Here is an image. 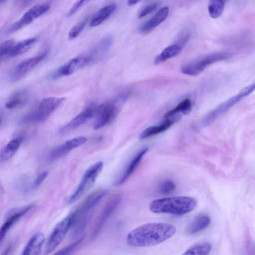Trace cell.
Listing matches in <instances>:
<instances>
[{
  "instance_id": "cell-1",
  "label": "cell",
  "mask_w": 255,
  "mask_h": 255,
  "mask_svg": "<svg viewBox=\"0 0 255 255\" xmlns=\"http://www.w3.org/2000/svg\"><path fill=\"white\" fill-rule=\"evenodd\" d=\"M176 232V228L170 224L149 223L131 231L128 234L126 241L130 246L149 247L165 241Z\"/></svg>"
},
{
  "instance_id": "cell-2",
  "label": "cell",
  "mask_w": 255,
  "mask_h": 255,
  "mask_svg": "<svg viewBox=\"0 0 255 255\" xmlns=\"http://www.w3.org/2000/svg\"><path fill=\"white\" fill-rule=\"evenodd\" d=\"M197 201L188 196H174L152 201L150 210L155 213H169L182 215L190 212L197 206Z\"/></svg>"
},
{
  "instance_id": "cell-3",
  "label": "cell",
  "mask_w": 255,
  "mask_h": 255,
  "mask_svg": "<svg viewBox=\"0 0 255 255\" xmlns=\"http://www.w3.org/2000/svg\"><path fill=\"white\" fill-rule=\"evenodd\" d=\"M65 99L64 97H48L43 99L35 110L20 119V124L26 125L45 121Z\"/></svg>"
},
{
  "instance_id": "cell-4",
  "label": "cell",
  "mask_w": 255,
  "mask_h": 255,
  "mask_svg": "<svg viewBox=\"0 0 255 255\" xmlns=\"http://www.w3.org/2000/svg\"><path fill=\"white\" fill-rule=\"evenodd\" d=\"M255 90V82L241 90L237 95L230 98L211 111L202 120L200 125L208 126L213 123L219 116L225 113L243 98L248 96Z\"/></svg>"
},
{
  "instance_id": "cell-5",
  "label": "cell",
  "mask_w": 255,
  "mask_h": 255,
  "mask_svg": "<svg viewBox=\"0 0 255 255\" xmlns=\"http://www.w3.org/2000/svg\"><path fill=\"white\" fill-rule=\"evenodd\" d=\"M232 57L228 52H219L207 55L193 62L186 64L181 68V72L186 75L195 76L200 74L209 66Z\"/></svg>"
},
{
  "instance_id": "cell-6",
  "label": "cell",
  "mask_w": 255,
  "mask_h": 255,
  "mask_svg": "<svg viewBox=\"0 0 255 255\" xmlns=\"http://www.w3.org/2000/svg\"><path fill=\"white\" fill-rule=\"evenodd\" d=\"M75 222L73 212L59 222L51 234L45 248V254H49L62 243L71 227Z\"/></svg>"
},
{
  "instance_id": "cell-7",
  "label": "cell",
  "mask_w": 255,
  "mask_h": 255,
  "mask_svg": "<svg viewBox=\"0 0 255 255\" xmlns=\"http://www.w3.org/2000/svg\"><path fill=\"white\" fill-rule=\"evenodd\" d=\"M103 163L99 161L90 167L84 173L76 190L69 197L68 203L72 204L86 193L94 184L103 169Z\"/></svg>"
},
{
  "instance_id": "cell-8",
  "label": "cell",
  "mask_w": 255,
  "mask_h": 255,
  "mask_svg": "<svg viewBox=\"0 0 255 255\" xmlns=\"http://www.w3.org/2000/svg\"><path fill=\"white\" fill-rule=\"evenodd\" d=\"M117 101L104 103L97 106L93 128H101L110 124L117 117L119 108Z\"/></svg>"
},
{
  "instance_id": "cell-9",
  "label": "cell",
  "mask_w": 255,
  "mask_h": 255,
  "mask_svg": "<svg viewBox=\"0 0 255 255\" xmlns=\"http://www.w3.org/2000/svg\"><path fill=\"white\" fill-rule=\"evenodd\" d=\"M50 8L48 3L38 4L28 9L17 21L11 24L6 29L7 33L16 31L44 14Z\"/></svg>"
},
{
  "instance_id": "cell-10",
  "label": "cell",
  "mask_w": 255,
  "mask_h": 255,
  "mask_svg": "<svg viewBox=\"0 0 255 255\" xmlns=\"http://www.w3.org/2000/svg\"><path fill=\"white\" fill-rule=\"evenodd\" d=\"M47 55L44 51L37 56L25 59L17 64L11 71L9 78L12 82L18 81L42 61Z\"/></svg>"
},
{
  "instance_id": "cell-11",
  "label": "cell",
  "mask_w": 255,
  "mask_h": 255,
  "mask_svg": "<svg viewBox=\"0 0 255 255\" xmlns=\"http://www.w3.org/2000/svg\"><path fill=\"white\" fill-rule=\"evenodd\" d=\"M97 106L91 104L59 130L61 135L68 134L76 129L91 119L95 114Z\"/></svg>"
},
{
  "instance_id": "cell-12",
  "label": "cell",
  "mask_w": 255,
  "mask_h": 255,
  "mask_svg": "<svg viewBox=\"0 0 255 255\" xmlns=\"http://www.w3.org/2000/svg\"><path fill=\"white\" fill-rule=\"evenodd\" d=\"M87 55L78 56L60 67L52 75V79H57L71 75L87 65L91 60Z\"/></svg>"
},
{
  "instance_id": "cell-13",
  "label": "cell",
  "mask_w": 255,
  "mask_h": 255,
  "mask_svg": "<svg viewBox=\"0 0 255 255\" xmlns=\"http://www.w3.org/2000/svg\"><path fill=\"white\" fill-rule=\"evenodd\" d=\"M108 193L106 189H99L90 194L73 212L75 216V223L87 214Z\"/></svg>"
},
{
  "instance_id": "cell-14",
  "label": "cell",
  "mask_w": 255,
  "mask_h": 255,
  "mask_svg": "<svg viewBox=\"0 0 255 255\" xmlns=\"http://www.w3.org/2000/svg\"><path fill=\"white\" fill-rule=\"evenodd\" d=\"M87 138L83 136H79L66 141L65 142L54 148L50 153L49 157L52 160L60 158L73 149L84 144Z\"/></svg>"
},
{
  "instance_id": "cell-15",
  "label": "cell",
  "mask_w": 255,
  "mask_h": 255,
  "mask_svg": "<svg viewBox=\"0 0 255 255\" xmlns=\"http://www.w3.org/2000/svg\"><path fill=\"white\" fill-rule=\"evenodd\" d=\"M34 207L30 204L11 211L1 226L0 232V242L3 240L6 234L18 220Z\"/></svg>"
},
{
  "instance_id": "cell-16",
  "label": "cell",
  "mask_w": 255,
  "mask_h": 255,
  "mask_svg": "<svg viewBox=\"0 0 255 255\" xmlns=\"http://www.w3.org/2000/svg\"><path fill=\"white\" fill-rule=\"evenodd\" d=\"M120 199V196L116 195L111 198L107 204L94 228L92 233L93 238H96L100 232L105 223L116 208Z\"/></svg>"
},
{
  "instance_id": "cell-17",
  "label": "cell",
  "mask_w": 255,
  "mask_h": 255,
  "mask_svg": "<svg viewBox=\"0 0 255 255\" xmlns=\"http://www.w3.org/2000/svg\"><path fill=\"white\" fill-rule=\"evenodd\" d=\"M180 119L181 116L179 114L165 118V120L161 124L157 126L149 127L144 129L140 133L139 137L140 139H144L163 132L178 122Z\"/></svg>"
},
{
  "instance_id": "cell-18",
  "label": "cell",
  "mask_w": 255,
  "mask_h": 255,
  "mask_svg": "<svg viewBox=\"0 0 255 255\" xmlns=\"http://www.w3.org/2000/svg\"><path fill=\"white\" fill-rule=\"evenodd\" d=\"M168 13V6L161 8L149 19L141 25L139 32L143 34L149 33L162 23L167 18Z\"/></svg>"
},
{
  "instance_id": "cell-19",
  "label": "cell",
  "mask_w": 255,
  "mask_h": 255,
  "mask_svg": "<svg viewBox=\"0 0 255 255\" xmlns=\"http://www.w3.org/2000/svg\"><path fill=\"white\" fill-rule=\"evenodd\" d=\"M44 242L45 237L42 233H35L27 242L22 254L23 255H38L40 254Z\"/></svg>"
},
{
  "instance_id": "cell-20",
  "label": "cell",
  "mask_w": 255,
  "mask_h": 255,
  "mask_svg": "<svg viewBox=\"0 0 255 255\" xmlns=\"http://www.w3.org/2000/svg\"><path fill=\"white\" fill-rule=\"evenodd\" d=\"M211 223V219L207 215H200L196 217L185 230L188 235H194L206 229Z\"/></svg>"
},
{
  "instance_id": "cell-21",
  "label": "cell",
  "mask_w": 255,
  "mask_h": 255,
  "mask_svg": "<svg viewBox=\"0 0 255 255\" xmlns=\"http://www.w3.org/2000/svg\"><path fill=\"white\" fill-rule=\"evenodd\" d=\"M148 149V147H144L138 152L134 158L131 160L122 176L115 183L116 185H118L123 184L129 177V176H130L138 166L142 158L147 152Z\"/></svg>"
},
{
  "instance_id": "cell-22",
  "label": "cell",
  "mask_w": 255,
  "mask_h": 255,
  "mask_svg": "<svg viewBox=\"0 0 255 255\" xmlns=\"http://www.w3.org/2000/svg\"><path fill=\"white\" fill-rule=\"evenodd\" d=\"M23 137L19 136L9 141L1 149L0 154L1 162L7 161L11 158L19 148Z\"/></svg>"
},
{
  "instance_id": "cell-23",
  "label": "cell",
  "mask_w": 255,
  "mask_h": 255,
  "mask_svg": "<svg viewBox=\"0 0 255 255\" xmlns=\"http://www.w3.org/2000/svg\"><path fill=\"white\" fill-rule=\"evenodd\" d=\"M184 46L178 42L165 48L154 60V63L158 64L178 55L182 50Z\"/></svg>"
},
{
  "instance_id": "cell-24",
  "label": "cell",
  "mask_w": 255,
  "mask_h": 255,
  "mask_svg": "<svg viewBox=\"0 0 255 255\" xmlns=\"http://www.w3.org/2000/svg\"><path fill=\"white\" fill-rule=\"evenodd\" d=\"M28 94L26 90L22 89L13 93L9 97L5 104L8 109H14L24 106L27 102Z\"/></svg>"
},
{
  "instance_id": "cell-25",
  "label": "cell",
  "mask_w": 255,
  "mask_h": 255,
  "mask_svg": "<svg viewBox=\"0 0 255 255\" xmlns=\"http://www.w3.org/2000/svg\"><path fill=\"white\" fill-rule=\"evenodd\" d=\"M116 7L115 3H112L101 8L91 18L90 26L95 27L101 24L113 13Z\"/></svg>"
},
{
  "instance_id": "cell-26",
  "label": "cell",
  "mask_w": 255,
  "mask_h": 255,
  "mask_svg": "<svg viewBox=\"0 0 255 255\" xmlns=\"http://www.w3.org/2000/svg\"><path fill=\"white\" fill-rule=\"evenodd\" d=\"M37 40L36 37H31L15 43L8 54V58L14 57L24 54L33 46Z\"/></svg>"
},
{
  "instance_id": "cell-27",
  "label": "cell",
  "mask_w": 255,
  "mask_h": 255,
  "mask_svg": "<svg viewBox=\"0 0 255 255\" xmlns=\"http://www.w3.org/2000/svg\"><path fill=\"white\" fill-rule=\"evenodd\" d=\"M192 109V103L189 98H186L181 101L174 108L168 111L164 116V118L170 117L172 116L182 113L188 114Z\"/></svg>"
},
{
  "instance_id": "cell-28",
  "label": "cell",
  "mask_w": 255,
  "mask_h": 255,
  "mask_svg": "<svg viewBox=\"0 0 255 255\" xmlns=\"http://www.w3.org/2000/svg\"><path fill=\"white\" fill-rule=\"evenodd\" d=\"M227 0H211L208 6L210 15L213 18L219 17L224 11Z\"/></svg>"
},
{
  "instance_id": "cell-29",
  "label": "cell",
  "mask_w": 255,
  "mask_h": 255,
  "mask_svg": "<svg viewBox=\"0 0 255 255\" xmlns=\"http://www.w3.org/2000/svg\"><path fill=\"white\" fill-rule=\"evenodd\" d=\"M212 248L209 243H203L195 245L188 248L183 255H201L209 254Z\"/></svg>"
},
{
  "instance_id": "cell-30",
  "label": "cell",
  "mask_w": 255,
  "mask_h": 255,
  "mask_svg": "<svg viewBox=\"0 0 255 255\" xmlns=\"http://www.w3.org/2000/svg\"><path fill=\"white\" fill-rule=\"evenodd\" d=\"M88 20V17L85 18L70 29L68 33V38L70 40H73L79 35L86 25Z\"/></svg>"
},
{
  "instance_id": "cell-31",
  "label": "cell",
  "mask_w": 255,
  "mask_h": 255,
  "mask_svg": "<svg viewBox=\"0 0 255 255\" xmlns=\"http://www.w3.org/2000/svg\"><path fill=\"white\" fill-rule=\"evenodd\" d=\"M15 44V41L13 39L7 40L0 44V59L2 61L5 58H8V56L13 46Z\"/></svg>"
},
{
  "instance_id": "cell-32",
  "label": "cell",
  "mask_w": 255,
  "mask_h": 255,
  "mask_svg": "<svg viewBox=\"0 0 255 255\" xmlns=\"http://www.w3.org/2000/svg\"><path fill=\"white\" fill-rule=\"evenodd\" d=\"M84 239V237H83L78 240L77 241L71 244L64 248H63L61 250L59 251L56 253V255H68L72 254L74 251L81 245Z\"/></svg>"
},
{
  "instance_id": "cell-33",
  "label": "cell",
  "mask_w": 255,
  "mask_h": 255,
  "mask_svg": "<svg viewBox=\"0 0 255 255\" xmlns=\"http://www.w3.org/2000/svg\"><path fill=\"white\" fill-rule=\"evenodd\" d=\"M175 184L171 180H166L159 187V192L162 194H168L175 190Z\"/></svg>"
},
{
  "instance_id": "cell-34",
  "label": "cell",
  "mask_w": 255,
  "mask_h": 255,
  "mask_svg": "<svg viewBox=\"0 0 255 255\" xmlns=\"http://www.w3.org/2000/svg\"><path fill=\"white\" fill-rule=\"evenodd\" d=\"M91 215V214L87 215L80 221V223L78 224L77 227L75 228L74 231L73 235L74 236H76L79 234H80L83 231L85 228H86L89 221L90 220Z\"/></svg>"
},
{
  "instance_id": "cell-35",
  "label": "cell",
  "mask_w": 255,
  "mask_h": 255,
  "mask_svg": "<svg viewBox=\"0 0 255 255\" xmlns=\"http://www.w3.org/2000/svg\"><path fill=\"white\" fill-rule=\"evenodd\" d=\"M91 0H78L71 7L67 16L70 17L74 15L78 10H79L82 7L86 4Z\"/></svg>"
},
{
  "instance_id": "cell-36",
  "label": "cell",
  "mask_w": 255,
  "mask_h": 255,
  "mask_svg": "<svg viewBox=\"0 0 255 255\" xmlns=\"http://www.w3.org/2000/svg\"><path fill=\"white\" fill-rule=\"evenodd\" d=\"M112 43V39L111 37H107L101 42L97 50L101 54H102L108 50Z\"/></svg>"
},
{
  "instance_id": "cell-37",
  "label": "cell",
  "mask_w": 255,
  "mask_h": 255,
  "mask_svg": "<svg viewBox=\"0 0 255 255\" xmlns=\"http://www.w3.org/2000/svg\"><path fill=\"white\" fill-rule=\"evenodd\" d=\"M158 6V3L157 2L152 3L149 4L141 9L138 14V18H142L146 15L150 13L152 11H154Z\"/></svg>"
},
{
  "instance_id": "cell-38",
  "label": "cell",
  "mask_w": 255,
  "mask_h": 255,
  "mask_svg": "<svg viewBox=\"0 0 255 255\" xmlns=\"http://www.w3.org/2000/svg\"><path fill=\"white\" fill-rule=\"evenodd\" d=\"M48 175V172L47 171H44L40 173L35 179L33 183L32 188L35 189L38 187Z\"/></svg>"
},
{
  "instance_id": "cell-39",
  "label": "cell",
  "mask_w": 255,
  "mask_h": 255,
  "mask_svg": "<svg viewBox=\"0 0 255 255\" xmlns=\"http://www.w3.org/2000/svg\"><path fill=\"white\" fill-rule=\"evenodd\" d=\"M140 0H128L127 3L128 5L131 6L138 3Z\"/></svg>"
},
{
  "instance_id": "cell-40",
  "label": "cell",
  "mask_w": 255,
  "mask_h": 255,
  "mask_svg": "<svg viewBox=\"0 0 255 255\" xmlns=\"http://www.w3.org/2000/svg\"><path fill=\"white\" fill-rule=\"evenodd\" d=\"M8 0H0V3H3L7 1Z\"/></svg>"
},
{
  "instance_id": "cell-41",
  "label": "cell",
  "mask_w": 255,
  "mask_h": 255,
  "mask_svg": "<svg viewBox=\"0 0 255 255\" xmlns=\"http://www.w3.org/2000/svg\"><path fill=\"white\" fill-rule=\"evenodd\" d=\"M24 0V1H29V0Z\"/></svg>"
}]
</instances>
